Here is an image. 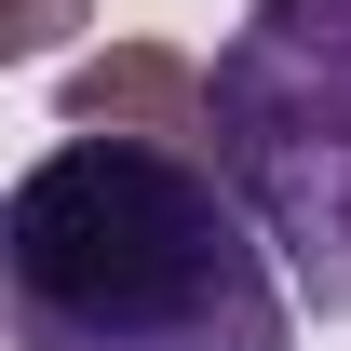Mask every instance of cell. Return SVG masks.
Here are the masks:
<instances>
[{
    "label": "cell",
    "instance_id": "4",
    "mask_svg": "<svg viewBox=\"0 0 351 351\" xmlns=\"http://www.w3.org/2000/svg\"><path fill=\"white\" fill-rule=\"evenodd\" d=\"M68 27H82V0H27V14L0 27V54H54V41H68Z\"/></svg>",
    "mask_w": 351,
    "mask_h": 351
},
{
    "label": "cell",
    "instance_id": "3",
    "mask_svg": "<svg viewBox=\"0 0 351 351\" xmlns=\"http://www.w3.org/2000/svg\"><path fill=\"white\" fill-rule=\"evenodd\" d=\"M68 135H162V149H217V68L176 41H122L68 82Z\"/></svg>",
    "mask_w": 351,
    "mask_h": 351
},
{
    "label": "cell",
    "instance_id": "1",
    "mask_svg": "<svg viewBox=\"0 0 351 351\" xmlns=\"http://www.w3.org/2000/svg\"><path fill=\"white\" fill-rule=\"evenodd\" d=\"M14 351H298L257 203L217 149L54 135L0 203Z\"/></svg>",
    "mask_w": 351,
    "mask_h": 351
},
{
    "label": "cell",
    "instance_id": "2",
    "mask_svg": "<svg viewBox=\"0 0 351 351\" xmlns=\"http://www.w3.org/2000/svg\"><path fill=\"white\" fill-rule=\"evenodd\" d=\"M217 162L324 311H351V0H243L217 54Z\"/></svg>",
    "mask_w": 351,
    "mask_h": 351
}]
</instances>
